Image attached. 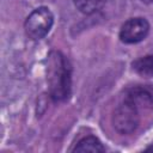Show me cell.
<instances>
[{"label": "cell", "mask_w": 153, "mask_h": 153, "mask_svg": "<svg viewBox=\"0 0 153 153\" xmlns=\"http://www.w3.org/2000/svg\"><path fill=\"white\" fill-rule=\"evenodd\" d=\"M153 109V94L146 88L135 87L127 91L122 102L115 108L112 123L121 134H131L140 124V110Z\"/></svg>", "instance_id": "cell-1"}, {"label": "cell", "mask_w": 153, "mask_h": 153, "mask_svg": "<svg viewBox=\"0 0 153 153\" xmlns=\"http://www.w3.org/2000/svg\"><path fill=\"white\" fill-rule=\"evenodd\" d=\"M54 24V16L48 7H38L33 10L25 20L24 27L26 35L31 39L43 38Z\"/></svg>", "instance_id": "cell-3"}, {"label": "cell", "mask_w": 153, "mask_h": 153, "mask_svg": "<svg viewBox=\"0 0 153 153\" xmlns=\"http://www.w3.org/2000/svg\"><path fill=\"white\" fill-rule=\"evenodd\" d=\"M149 31L148 22L142 17L130 18L128 19L120 30V38L122 42L133 44L141 42L146 38Z\"/></svg>", "instance_id": "cell-4"}, {"label": "cell", "mask_w": 153, "mask_h": 153, "mask_svg": "<svg viewBox=\"0 0 153 153\" xmlns=\"http://www.w3.org/2000/svg\"><path fill=\"white\" fill-rule=\"evenodd\" d=\"M47 80L53 100L61 102L69 97L72 86V67L68 59L60 51H51L48 56Z\"/></svg>", "instance_id": "cell-2"}, {"label": "cell", "mask_w": 153, "mask_h": 153, "mask_svg": "<svg viewBox=\"0 0 153 153\" xmlns=\"http://www.w3.org/2000/svg\"><path fill=\"white\" fill-rule=\"evenodd\" d=\"M73 1L75 7L80 12L85 14H91L100 10L106 0H73Z\"/></svg>", "instance_id": "cell-7"}, {"label": "cell", "mask_w": 153, "mask_h": 153, "mask_svg": "<svg viewBox=\"0 0 153 153\" xmlns=\"http://www.w3.org/2000/svg\"><path fill=\"white\" fill-rule=\"evenodd\" d=\"M133 69L145 78L153 76V55H147L135 60L133 62Z\"/></svg>", "instance_id": "cell-6"}, {"label": "cell", "mask_w": 153, "mask_h": 153, "mask_svg": "<svg viewBox=\"0 0 153 153\" xmlns=\"http://www.w3.org/2000/svg\"><path fill=\"white\" fill-rule=\"evenodd\" d=\"M142 2H146V4H152L153 2V0H141Z\"/></svg>", "instance_id": "cell-8"}, {"label": "cell", "mask_w": 153, "mask_h": 153, "mask_svg": "<svg viewBox=\"0 0 153 153\" xmlns=\"http://www.w3.org/2000/svg\"><path fill=\"white\" fill-rule=\"evenodd\" d=\"M73 151L74 152H96L97 153V152H104L105 148L97 137L90 135V136L81 139L76 143V146L73 148Z\"/></svg>", "instance_id": "cell-5"}]
</instances>
